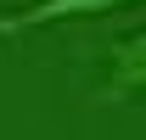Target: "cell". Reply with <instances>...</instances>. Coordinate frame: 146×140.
Returning a JSON list of instances; mask_svg holds the SVG:
<instances>
[{
    "label": "cell",
    "instance_id": "1",
    "mask_svg": "<svg viewBox=\"0 0 146 140\" xmlns=\"http://www.w3.org/2000/svg\"><path fill=\"white\" fill-rule=\"evenodd\" d=\"M118 6H135V0H39V6L0 17V34H28V28H45L62 17H96V11H118Z\"/></svg>",
    "mask_w": 146,
    "mask_h": 140
},
{
    "label": "cell",
    "instance_id": "2",
    "mask_svg": "<svg viewBox=\"0 0 146 140\" xmlns=\"http://www.w3.org/2000/svg\"><path fill=\"white\" fill-rule=\"evenodd\" d=\"M112 95H129V90H146V34H129L118 51H112V73H107Z\"/></svg>",
    "mask_w": 146,
    "mask_h": 140
}]
</instances>
